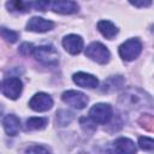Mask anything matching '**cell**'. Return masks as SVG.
Listing matches in <instances>:
<instances>
[{
    "label": "cell",
    "mask_w": 154,
    "mask_h": 154,
    "mask_svg": "<svg viewBox=\"0 0 154 154\" xmlns=\"http://www.w3.org/2000/svg\"><path fill=\"white\" fill-rule=\"evenodd\" d=\"M147 102L148 103H152V100H150L149 95H147L146 93H143L142 90H140L137 88H130V89H128L119 97V105L123 106L126 109L142 107L143 105L146 106Z\"/></svg>",
    "instance_id": "1"
},
{
    "label": "cell",
    "mask_w": 154,
    "mask_h": 154,
    "mask_svg": "<svg viewBox=\"0 0 154 154\" xmlns=\"http://www.w3.org/2000/svg\"><path fill=\"white\" fill-rule=\"evenodd\" d=\"M34 55L37 61L47 66H55L59 63V53L52 45H42L35 47Z\"/></svg>",
    "instance_id": "2"
},
{
    "label": "cell",
    "mask_w": 154,
    "mask_h": 154,
    "mask_svg": "<svg viewBox=\"0 0 154 154\" xmlns=\"http://www.w3.org/2000/svg\"><path fill=\"white\" fill-rule=\"evenodd\" d=\"M141 52H142V42L136 37L129 38L119 46V55L125 61L135 60L141 54Z\"/></svg>",
    "instance_id": "3"
},
{
    "label": "cell",
    "mask_w": 154,
    "mask_h": 154,
    "mask_svg": "<svg viewBox=\"0 0 154 154\" xmlns=\"http://www.w3.org/2000/svg\"><path fill=\"white\" fill-rule=\"evenodd\" d=\"M85 55H87V58H89L93 61L101 64V65L107 64L111 58V53H109L108 48L100 42H91L85 48Z\"/></svg>",
    "instance_id": "4"
},
{
    "label": "cell",
    "mask_w": 154,
    "mask_h": 154,
    "mask_svg": "<svg viewBox=\"0 0 154 154\" xmlns=\"http://www.w3.org/2000/svg\"><path fill=\"white\" fill-rule=\"evenodd\" d=\"M113 111L111 105L105 102L95 103L89 111V118L96 124H107L112 119Z\"/></svg>",
    "instance_id": "5"
},
{
    "label": "cell",
    "mask_w": 154,
    "mask_h": 154,
    "mask_svg": "<svg viewBox=\"0 0 154 154\" xmlns=\"http://www.w3.org/2000/svg\"><path fill=\"white\" fill-rule=\"evenodd\" d=\"M61 100L66 105H69L73 108H77V109H83L88 103V96L81 91H77V90L64 91L61 95Z\"/></svg>",
    "instance_id": "6"
},
{
    "label": "cell",
    "mask_w": 154,
    "mask_h": 154,
    "mask_svg": "<svg viewBox=\"0 0 154 154\" xmlns=\"http://www.w3.org/2000/svg\"><path fill=\"white\" fill-rule=\"evenodd\" d=\"M23 90V83L18 77H8L2 83V93L6 97L16 100L20 96Z\"/></svg>",
    "instance_id": "7"
},
{
    "label": "cell",
    "mask_w": 154,
    "mask_h": 154,
    "mask_svg": "<svg viewBox=\"0 0 154 154\" xmlns=\"http://www.w3.org/2000/svg\"><path fill=\"white\" fill-rule=\"evenodd\" d=\"M29 106L35 112H46L52 108L53 99L46 93H36L29 101Z\"/></svg>",
    "instance_id": "8"
},
{
    "label": "cell",
    "mask_w": 154,
    "mask_h": 154,
    "mask_svg": "<svg viewBox=\"0 0 154 154\" xmlns=\"http://www.w3.org/2000/svg\"><path fill=\"white\" fill-rule=\"evenodd\" d=\"M52 10L59 14H72L78 12V4L73 0H51Z\"/></svg>",
    "instance_id": "9"
},
{
    "label": "cell",
    "mask_w": 154,
    "mask_h": 154,
    "mask_svg": "<svg viewBox=\"0 0 154 154\" xmlns=\"http://www.w3.org/2000/svg\"><path fill=\"white\" fill-rule=\"evenodd\" d=\"M63 47L65 48L66 52H69L72 55H76L82 52L83 49V38L79 35L76 34H70L66 35L63 38Z\"/></svg>",
    "instance_id": "10"
},
{
    "label": "cell",
    "mask_w": 154,
    "mask_h": 154,
    "mask_svg": "<svg viewBox=\"0 0 154 154\" xmlns=\"http://www.w3.org/2000/svg\"><path fill=\"white\" fill-rule=\"evenodd\" d=\"M53 28H54V23L42 17H32L26 23V30L34 32H46L52 30Z\"/></svg>",
    "instance_id": "11"
},
{
    "label": "cell",
    "mask_w": 154,
    "mask_h": 154,
    "mask_svg": "<svg viewBox=\"0 0 154 154\" xmlns=\"http://www.w3.org/2000/svg\"><path fill=\"white\" fill-rule=\"evenodd\" d=\"M73 82L82 88H88V89H94L99 85V79L87 72H77L72 76Z\"/></svg>",
    "instance_id": "12"
},
{
    "label": "cell",
    "mask_w": 154,
    "mask_h": 154,
    "mask_svg": "<svg viewBox=\"0 0 154 154\" xmlns=\"http://www.w3.org/2000/svg\"><path fill=\"white\" fill-rule=\"evenodd\" d=\"M2 125H4L5 132L8 136H16L20 129V120L14 114H7L2 120Z\"/></svg>",
    "instance_id": "13"
},
{
    "label": "cell",
    "mask_w": 154,
    "mask_h": 154,
    "mask_svg": "<svg viewBox=\"0 0 154 154\" xmlns=\"http://www.w3.org/2000/svg\"><path fill=\"white\" fill-rule=\"evenodd\" d=\"M114 150L123 154H132L136 153V146L134 141H131L128 137H119L113 142Z\"/></svg>",
    "instance_id": "14"
},
{
    "label": "cell",
    "mask_w": 154,
    "mask_h": 154,
    "mask_svg": "<svg viewBox=\"0 0 154 154\" xmlns=\"http://www.w3.org/2000/svg\"><path fill=\"white\" fill-rule=\"evenodd\" d=\"M31 6H32L31 2L26 1V0H8L6 2V8L10 12H14V13L29 12Z\"/></svg>",
    "instance_id": "15"
},
{
    "label": "cell",
    "mask_w": 154,
    "mask_h": 154,
    "mask_svg": "<svg viewBox=\"0 0 154 154\" xmlns=\"http://www.w3.org/2000/svg\"><path fill=\"white\" fill-rule=\"evenodd\" d=\"M97 30L108 40H112L118 34V28L109 20H100L97 23Z\"/></svg>",
    "instance_id": "16"
},
{
    "label": "cell",
    "mask_w": 154,
    "mask_h": 154,
    "mask_svg": "<svg viewBox=\"0 0 154 154\" xmlns=\"http://www.w3.org/2000/svg\"><path fill=\"white\" fill-rule=\"evenodd\" d=\"M123 84H124V79H123L122 76H112V77H109L107 81H105L102 91H103V93H112V91H116V90L120 89Z\"/></svg>",
    "instance_id": "17"
},
{
    "label": "cell",
    "mask_w": 154,
    "mask_h": 154,
    "mask_svg": "<svg viewBox=\"0 0 154 154\" xmlns=\"http://www.w3.org/2000/svg\"><path fill=\"white\" fill-rule=\"evenodd\" d=\"M48 119L43 117H31L26 120L25 123V129L26 130H42L47 126Z\"/></svg>",
    "instance_id": "18"
},
{
    "label": "cell",
    "mask_w": 154,
    "mask_h": 154,
    "mask_svg": "<svg viewBox=\"0 0 154 154\" xmlns=\"http://www.w3.org/2000/svg\"><path fill=\"white\" fill-rule=\"evenodd\" d=\"M0 36H1L5 41H7V42H10V43L17 42V40H18V37H19L18 32H16V31H13V30H11V29H7V28H5V26H1V28H0Z\"/></svg>",
    "instance_id": "19"
},
{
    "label": "cell",
    "mask_w": 154,
    "mask_h": 154,
    "mask_svg": "<svg viewBox=\"0 0 154 154\" xmlns=\"http://www.w3.org/2000/svg\"><path fill=\"white\" fill-rule=\"evenodd\" d=\"M72 119H73V113L72 112H69V111H65V109H61V111L57 112V123L60 126L67 125Z\"/></svg>",
    "instance_id": "20"
},
{
    "label": "cell",
    "mask_w": 154,
    "mask_h": 154,
    "mask_svg": "<svg viewBox=\"0 0 154 154\" xmlns=\"http://www.w3.org/2000/svg\"><path fill=\"white\" fill-rule=\"evenodd\" d=\"M138 123H140L141 126L144 128L147 131H150V132H152V131L154 130V120H153V116H152V114H143V116L140 118Z\"/></svg>",
    "instance_id": "21"
},
{
    "label": "cell",
    "mask_w": 154,
    "mask_h": 154,
    "mask_svg": "<svg viewBox=\"0 0 154 154\" xmlns=\"http://www.w3.org/2000/svg\"><path fill=\"white\" fill-rule=\"evenodd\" d=\"M138 144H140V148H142L144 150L152 152L154 149V141L150 137H146V136L140 137L138 138Z\"/></svg>",
    "instance_id": "22"
},
{
    "label": "cell",
    "mask_w": 154,
    "mask_h": 154,
    "mask_svg": "<svg viewBox=\"0 0 154 154\" xmlns=\"http://www.w3.org/2000/svg\"><path fill=\"white\" fill-rule=\"evenodd\" d=\"M34 49H35V47H34L32 43L24 42V43H22V45L19 46V49H18V51H19V53H20L22 55L28 57V55L34 54Z\"/></svg>",
    "instance_id": "23"
},
{
    "label": "cell",
    "mask_w": 154,
    "mask_h": 154,
    "mask_svg": "<svg viewBox=\"0 0 154 154\" xmlns=\"http://www.w3.org/2000/svg\"><path fill=\"white\" fill-rule=\"evenodd\" d=\"M49 4H51V0H34V1L31 2L32 7H34L35 10H37V11H42V12L47 11Z\"/></svg>",
    "instance_id": "24"
},
{
    "label": "cell",
    "mask_w": 154,
    "mask_h": 154,
    "mask_svg": "<svg viewBox=\"0 0 154 154\" xmlns=\"http://www.w3.org/2000/svg\"><path fill=\"white\" fill-rule=\"evenodd\" d=\"M129 2L135 7H149L152 5V0H129Z\"/></svg>",
    "instance_id": "25"
},
{
    "label": "cell",
    "mask_w": 154,
    "mask_h": 154,
    "mask_svg": "<svg viewBox=\"0 0 154 154\" xmlns=\"http://www.w3.org/2000/svg\"><path fill=\"white\" fill-rule=\"evenodd\" d=\"M26 153H37V152H42V153H47L49 152L48 148H45V147H41V146H32V147H28Z\"/></svg>",
    "instance_id": "26"
}]
</instances>
